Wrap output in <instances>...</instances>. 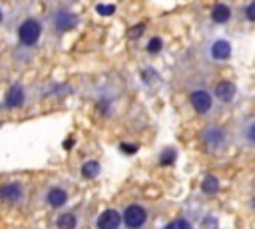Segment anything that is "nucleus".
Here are the masks:
<instances>
[{"label": "nucleus", "mask_w": 255, "mask_h": 229, "mask_svg": "<svg viewBox=\"0 0 255 229\" xmlns=\"http://www.w3.org/2000/svg\"><path fill=\"white\" fill-rule=\"evenodd\" d=\"M159 50H161V40H159V38H151L149 44H147V52H149V54H155V52H159Z\"/></svg>", "instance_id": "20"}, {"label": "nucleus", "mask_w": 255, "mask_h": 229, "mask_svg": "<svg viewBox=\"0 0 255 229\" xmlns=\"http://www.w3.org/2000/svg\"><path fill=\"white\" fill-rule=\"evenodd\" d=\"M46 199H48V203H50L52 207H62V205L68 201V193H66L62 187H52V189L48 191Z\"/></svg>", "instance_id": "11"}, {"label": "nucleus", "mask_w": 255, "mask_h": 229, "mask_svg": "<svg viewBox=\"0 0 255 229\" xmlns=\"http://www.w3.org/2000/svg\"><path fill=\"white\" fill-rule=\"evenodd\" d=\"M2 199L6 203H18L22 199V185L20 183H6L2 187Z\"/></svg>", "instance_id": "9"}, {"label": "nucleus", "mask_w": 255, "mask_h": 229, "mask_svg": "<svg viewBox=\"0 0 255 229\" xmlns=\"http://www.w3.org/2000/svg\"><path fill=\"white\" fill-rule=\"evenodd\" d=\"M96 10H98L100 16H110V14L116 12V6H114V4H98Z\"/></svg>", "instance_id": "18"}, {"label": "nucleus", "mask_w": 255, "mask_h": 229, "mask_svg": "<svg viewBox=\"0 0 255 229\" xmlns=\"http://www.w3.org/2000/svg\"><path fill=\"white\" fill-rule=\"evenodd\" d=\"M124 223L128 229H139L145 221H147V211L141 205H129L124 211Z\"/></svg>", "instance_id": "2"}, {"label": "nucleus", "mask_w": 255, "mask_h": 229, "mask_svg": "<svg viewBox=\"0 0 255 229\" xmlns=\"http://www.w3.org/2000/svg\"><path fill=\"white\" fill-rule=\"evenodd\" d=\"M122 215L116 209H106L100 217H98V229H118L122 223Z\"/></svg>", "instance_id": "5"}, {"label": "nucleus", "mask_w": 255, "mask_h": 229, "mask_svg": "<svg viewBox=\"0 0 255 229\" xmlns=\"http://www.w3.org/2000/svg\"><path fill=\"white\" fill-rule=\"evenodd\" d=\"M243 139H245L249 145H255V119L245 125V129H243Z\"/></svg>", "instance_id": "16"}, {"label": "nucleus", "mask_w": 255, "mask_h": 229, "mask_svg": "<svg viewBox=\"0 0 255 229\" xmlns=\"http://www.w3.org/2000/svg\"><path fill=\"white\" fill-rule=\"evenodd\" d=\"M189 102H191V106H193V110H195L197 114H207V112L211 110V106H213L211 96H209L205 90H195V92H191Z\"/></svg>", "instance_id": "3"}, {"label": "nucleus", "mask_w": 255, "mask_h": 229, "mask_svg": "<svg viewBox=\"0 0 255 229\" xmlns=\"http://www.w3.org/2000/svg\"><path fill=\"white\" fill-rule=\"evenodd\" d=\"M201 139L207 147L211 149H219L223 143H225V131L219 129V127H207L201 131Z\"/></svg>", "instance_id": "4"}, {"label": "nucleus", "mask_w": 255, "mask_h": 229, "mask_svg": "<svg viewBox=\"0 0 255 229\" xmlns=\"http://www.w3.org/2000/svg\"><path fill=\"white\" fill-rule=\"evenodd\" d=\"M165 229H193L187 219H173L165 225Z\"/></svg>", "instance_id": "17"}, {"label": "nucleus", "mask_w": 255, "mask_h": 229, "mask_svg": "<svg viewBox=\"0 0 255 229\" xmlns=\"http://www.w3.org/2000/svg\"><path fill=\"white\" fill-rule=\"evenodd\" d=\"M76 22H78L76 14H72V12H68V10H58V12L54 14V26H56V30H60V32L74 28Z\"/></svg>", "instance_id": "6"}, {"label": "nucleus", "mask_w": 255, "mask_h": 229, "mask_svg": "<svg viewBox=\"0 0 255 229\" xmlns=\"http://www.w3.org/2000/svg\"><path fill=\"white\" fill-rule=\"evenodd\" d=\"M173 159H175V151H173V149H165V151L161 153V157H159V163H161V165H169Z\"/></svg>", "instance_id": "19"}, {"label": "nucleus", "mask_w": 255, "mask_h": 229, "mask_svg": "<svg viewBox=\"0 0 255 229\" xmlns=\"http://www.w3.org/2000/svg\"><path fill=\"white\" fill-rule=\"evenodd\" d=\"M98 173H100V163H98V161H86V163L82 165V175H84L86 179H94Z\"/></svg>", "instance_id": "15"}, {"label": "nucleus", "mask_w": 255, "mask_h": 229, "mask_svg": "<svg viewBox=\"0 0 255 229\" xmlns=\"http://www.w3.org/2000/svg\"><path fill=\"white\" fill-rule=\"evenodd\" d=\"M209 52H211V58L213 60H227L231 56V46H229L227 40H215L211 44V50Z\"/></svg>", "instance_id": "7"}, {"label": "nucleus", "mask_w": 255, "mask_h": 229, "mask_svg": "<svg viewBox=\"0 0 255 229\" xmlns=\"http://www.w3.org/2000/svg\"><path fill=\"white\" fill-rule=\"evenodd\" d=\"M40 32H42L40 22L30 18V20H24V22L20 24V28H18V38H20V42H22L24 46H34V44L38 42V38H40Z\"/></svg>", "instance_id": "1"}, {"label": "nucleus", "mask_w": 255, "mask_h": 229, "mask_svg": "<svg viewBox=\"0 0 255 229\" xmlns=\"http://www.w3.org/2000/svg\"><path fill=\"white\" fill-rule=\"evenodd\" d=\"M229 16H231V10H229L227 4H215L213 10H211V18H213V22H217V24L227 22Z\"/></svg>", "instance_id": "12"}, {"label": "nucleus", "mask_w": 255, "mask_h": 229, "mask_svg": "<svg viewBox=\"0 0 255 229\" xmlns=\"http://www.w3.org/2000/svg\"><path fill=\"white\" fill-rule=\"evenodd\" d=\"M24 104V90L20 86H12L4 98V106L6 108H20Z\"/></svg>", "instance_id": "8"}, {"label": "nucleus", "mask_w": 255, "mask_h": 229, "mask_svg": "<svg viewBox=\"0 0 255 229\" xmlns=\"http://www.w3.org/2000/svg\"><path fill=\"white\" fill-rule=\"evenodd\" d=\"M245 16L249 22H255V2H251L247 8H245Z\"/></svg>", "instance_id": "21"}, {"label": "nucleus", "mask_w": 255, "mask_h": 229, "mask_svg": "<svg viewBox=\"0 0 255 229\" xmlns=\"http://www.w3.org/2000/svg\"><path fill=\"white\" fill-rule=\"evenodd\" d=\"M120 149H122V151H126V153H135V151H137V145H131V143H122V145H120Z\"/></svg>", "instance_id": "22"}, {"label": "nucleus", "mask_w": 255, "mask_h": 229, "mask_svg": "<svg viewBox=\"0 0 255 229\" xmlns=\"http://www.w3.org/2000/svg\"><path fill=\"white\" fill-rule=\"evenodd\" d=\"M235 84H231V82H219L217 84V88H215V96H217V100L219 102H231L233 98H235Z\"/></svg>", "instance_id": "10"}, {"label": "nucleus", "mask_w": 255, "mask_h": 229, "mask_svg": "<svg viewBox=\"0 0 255 229\" xmlns=\"http://www.w3.org/2000/svg\"><path fill=\"white\" fill-rule=\"evenodd\" d=\"M201 189H203V193H207V195H215V193L219 191V179L213 177V175H207V177L203 179Z\"/></svg>", "instance_id": "14"}, {"label": "nucleus", "mask_w": 255, "mask_h": 229, "mask_svg": "<svg viewBox=\"0 0 255 229\" xmlns=\"http://www.w3.org/2000/svg\"><path fill=\"white\" fill-rule=\"evenodd\" d=\"M56 227L58 229H74L76 227V215L74 213H62V215H58Z\"/></svg>", "instance_id": "13"}, {"label": "nucleus", "mask_w": 255, "mask_h": 229, "mask_svg": "<svg viewBox=\"0 0 255 229\" xmlns=\"http://www.w3.org/2000/svg\"><path fill=\"white\" fill-rule=\"evenodd\" d=\"M141 32H143V24H137V26H135V28L129 32V38H137Z\"/></svg>", "instance_id": "23"}]
</instances>
